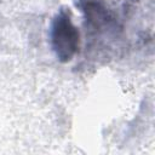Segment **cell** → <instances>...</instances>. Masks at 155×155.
<instances>
[{
  "instance_id": "1",
  "label": "cell",
  "mask_w": 155,
  "mask_h": 155,
  "mask_svg": "<svg viewBox=\"0 0 155 155\" xmlns=\"http://www.w3.org/2000/svg\"><path fill=\"white\" fill-rule=\"evenodd\" d=\"M51 45L62 62H69L79 51L80 35L78 28L73 24L69 12L61 11L52 21Z\"/></svg>"
}]
</instances>
